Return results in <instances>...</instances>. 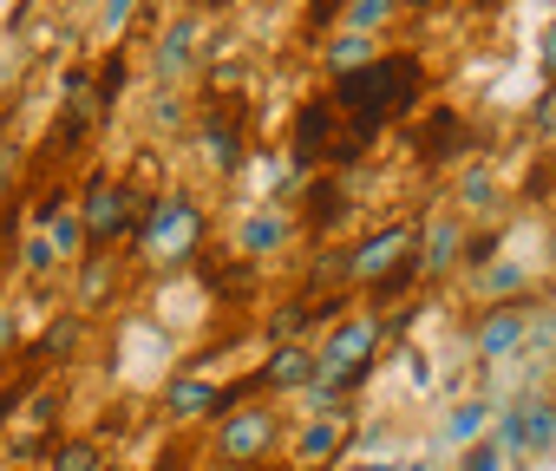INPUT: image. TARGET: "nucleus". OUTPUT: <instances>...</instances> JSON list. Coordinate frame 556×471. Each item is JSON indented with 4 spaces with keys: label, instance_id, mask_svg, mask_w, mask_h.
<instances>
[{
    "label": "nucleus",
    "instance_id": "f03ea898",
    "mask_svg": "<svg viewBox=\"0 0 556 471\" xmlns=\"http://www.w3.org/2000/svg\"><path fill=\"white\" fill-rule=\"evenodd\" d=\"M282 419H275L268 406H229L223 419H216V432H210V451H216V464H262V458H275L282 451Z\"/></svg>",
    "mask_w": 556,
    "mask_h": 471
},
{
    "label": "nucleus",
    "instance_id": "7c9ffc66",
    "mask_svg": "<svg viewBox=\"0 0 556 471\" xmlns=\"http://www.w3.org/2000/svg\"><path fill=\"white\" fill-rule=\"evenodd\" d=\"M125 73H131V60H125V53H105V60L92 66V79H99V99H105V105L125 92Z\"/></svg>",
    "mask_w": 556,
    "mask_h": 471
},
{
    "label": "nucleus",
    "instance_id": "c9c22d12",
    "mask_svg": "<svg viewBox=\"0 0 556 471\" xmlns=\"http://www.w3.org/2000/svg\"><path fill=\"white\" fill-rule=\"evenodd\" d=\"M131 8H138V0H105V14H99V27H105V34H125Z\"/></svg>",
    "mask_w": 556,
    "mask_h": 471
},
{
    "label": "nucleus",
    "instance_id": "393cba45",
    "mask_svg": "<svg viewBox=\"0 0 556 471\" xmlns=\"http://www.w3.org/2000/svg\"><path fill=\"white\" fill-rule=\"evenodd\" d=\"M484 425H491V399H458L452 412H445V445H478L484 438Z\"/></svg>",
    "mask_w": 556,
    "mask_h": 471
},
{
    "label": "nucleus",
    "instance_id": "39448f33",
    "mask_svg": "<svg viewBox=\"0 0 556 471\" xmlns=\"http://www.w3.org/2000/svg\"><path fill=\"white\" fill-rule=\"evenodd\" d=\"M341 112H334V99L321 92V99H308V105H295V118H289V177H308V170H321V164H334V144H341Z\"/></svg>",
    "mask_w": 556,
    "mask_h": 471
},
{
    "label": "nucleus",
    "instance_id": "0eeeda50",
    "mask_svg": "<svg viewBox=\"0 0 556 471\" xmlns=\"http://www.w3.org/2000/svg\"><path fill=\"white\" fill-rule=\"evenodd\" d=\"M413 250H419V222H380L374 236H361V243L348 250V282H354V289H361V282L374 289V282H380L393 263H406Z\"/></svg>",
    "mask_w": 556,
    "mask_h": 471
},
{
    "label": "nucleus",
    "instance_id": "4468645a",
    "mask_svg": "<svg viewBox=\"0 0 556 471\" xmlns=\"http://www.w3.org/2000/svg\"><path fill=\"white\" fill-rule=\"evenodd\" d=\"M465 216L452 209V216H432V222H419V263H426V276H445V269H458L465 263Z\"/></svg>",
    "mask_w": 556,
    "mask_h": 471
},
{
    "label": "nucleus",
    "instance_id": "2eb2a0df",
    "mask_svg": "<svg viewBox=\"0 0 556 471\" xmlns=\"http://www.w3.org/2000/svg\"><path fill=\"white\" fill-rule=\"evenodd\" d=\"M341 438H348V419H308V425L289 432V458L302 471H321V464L341 458Z\"/></svg>",
    "mask_w": 556,
    "mask_h": 471
},
{
    "label": "nucleus",
    "instance_id": "f704fd0d",
    "mask_svg": "<svg viewBox=\"0 0 556 471\" xmlns=\"http://www.w3.org/2000/svg\"><path fill=\"white\" fill-rule=\"evenodd\" d=\"M27 269H40V276H47V269H60V256H53V243H47L40 229L27 236Z\"/></svg>",
    "mask_w": 556,
    "mask_h": 471
},
{
    "label": "nucleus",
    "instance_id": "2f4dec72",
    "mask_svg": "<svg viewBox=\"0 0 556 471\" xmlns=\"http://www.w3.org/2000/svg\"><path fill=\"white\" fill-rule=\"evenodd\" d=\"M458 471H510V451H497L491 438H478V445L458 451Z\"/></svg>",
    "mask_w": 556,
    "mask_h": 471
},
{
    "label": "nucleus",
    "instance_id": "bb28decb",
    "mask_svg": "<svg viewBox=\"0 0 556 471\" xmlns=\"http://www.w3.org/2000/svg\"><path fill=\"white\" fill-rule=\"evenodd\" d=\"M79 334H86L79 315H53V321L40 328V360H73V354H79Z\"/></svg>",
    "mask_w": 556,
    "mask_h": 471
},
{
    "label": "nucleus",
    "instance_id": "473e14b6",
    "mask_svg": "<svg viewBox=\"0 0 556 471\" xmlns=\"http://www.w3.org/2000/svg\"><path fill=\"white\" fill-rule=\"evenodd\" d=\"M530 347H543V354H556V308H530Z\"/></svg>",
    "mask_w": 556,
    "mask_h": 471
},
{
    "label": "nucleus",
    "instance_id": "412c9836",
    "mask_svg": "<svg viewBox=\"0 0 556 471\" xmlns=\"http://www.w3.org/2000/svg\"><path fill=\"white\" fill-rule=\"evenodd\" d=\"M471 289H478V302L484 308H504V302H523L517 289H523V263H510V256H497L491 269H478L471 276Z\"/></svg>",
    "mask_w": 556,
    "mask_h": 471
},
{
    "label": "nucleus",
    "instance_id": "72a5a7b5",
    "mask_svg": "<svg viewBox=\"0 0 556 471\" xmlns=\"http://www.w3.org/2000/svg\"><path fill=\"white\" fill-rule=\"evenodd\" d=\"M530 131H536V138H556V86L530 105Z\"/></svg>",
    "mask_w": 556,
    "mask_h": 471
},
{
    "label": "nucleus",
    "instance_id": "a19ab883",
    "mask_svg": "<svg viewBox=\"0 0 556 471\" xmlns=\"http://www.w3.org/2000/svg\"><path fill=\"white\" fill-rule=\"evenodd\" d=\"M197 8H210V14H216V8H229V0H197Z\"/></svg>",
    "mask_w": 556,
    "mask_h": 471
},
{
    "label": "nucleus",
    "instance_id": "aec40b11",
    "mask_svg": "<svg viewBox=\"0 0 556 471\" xmlns=\"http://www.w3.org/2000/svg\"><path fill=\"white\" fill-rule=\"evenodd\" d=\"M262 341H268V347H282V341H321V328H315V302L302 295V302H289V308H275V315L262 321Z\"/></svg>",
    "mask_w": 556,
    "mask_h": 471
},
{
    "label": "nucleus",
    "instance_id": "5701e85b",
    "mask_svg": "<svg viewBox=\"0 0 556 471\" xmlns=\"http://www.w3.org/2000/svg\"><path fill=\"white\" fill-rule=\"evenodd\" d=\"M40 471H105V445L86 438V432H79V438H53Z\"/></svg>",
    "mask_w": 556,
    "mask_h": 471
},
{
    "label": "nucleus",
    "instance_id": "f8f14e48",
    "mask_svg": "<svg viewBox=\"0 0 556 471\" xmlns=\"http://www.w3.org/2000/svg\"><path fill=\"white\" fill-rule=\"evenodd\" d=\"M203 53V14H177L157 40V86H177Z\"/></svg>",
    "mask_w": 556,
    "mask_h": 471
},
{
    "label": "nucleus",
    "instance_id": "20e7f679",
    "mask_svg": "<svg viewBox=\"0 0 556 471\" xmlns=\"http://www.w3.org/2000/svg\"><path fill=\"white\" fill-rule=\"evenodd\" d=\"M79 222L92 236V250H112L118 236H138V196H131V183L92 170L86 190H79Z\"/></svg>",
    "mask_w": 556,
    "mask_h": 471
},
{
    "label": "nucleus",
    "instance_id": "f3484780",
    "mask_svg": "<svg viewBox=\"0 0 556 471\" xmlns=\"http://www.w3.org/2000/svg\"><path fill=\"white\" fill-rule=\"evenodd\" d=\"M197 151H203V164H210V170H223V177H229V170H242V151H249V144H242L236 118H223V112H216V118H203V125H197Z\"/></svg>",
    "mask_w": 556,
    "mask_h": 471
},
{
    "label": "nucleus",
    "instance_id": "a878e982",
    "mask_svg": "<svg viewBox=\"0 0 556 471\" xmlns=\"http://www.w3.org/2000/svg\"><path fill=\"white\" fill-rule=\"evenodd\" d=\"M348 21V0H302V40L308 47H328Z\"/></svg>",
    "mask_w": 556,
    "mask_h": 471
},
{
    "label": "nucleus",
    "instance_id": "c756f323",
    "mask_svg": "<svg viewBox=\"0 0 556 471\" xmlns=\"http://www.w3.org/2000/svg\"><path fill=\"white\" fill-rule=\"evenodd\" d=\"M400 8H406V0H348V21H341V27H354V34H380Z\"/></svg>",
    "mask_w": 556,
    "mask_h": 471
},
{
    "label": "nucleus",
    "instance_id": "a18cd8bd",
    "mask_svg": "<svg viewBox=\"0 0 556 471\" xmlns=\"http://www.w3.org/2000/svg\"><path fill=\"white\" fill-rule=\"evenodd\" d=\"M53 8H66V0H53Z\"/></svg>",
    "mask_w": 556,
    "mask_h": 471
},
{
    "label": "nucleus",
    "instance_id": "6ab92c4d",
    "mask_svg": "<svg viewBox=\"0 0 556 471\" xmlns=\"http://www.w3.org/2000/svg\"><path fill=\"white\" fill-rule=\"evenodd\" d=\"M321 60H328V79H348V73H361V66H374V60H380V40H374V34L341 27V34L321 47Z\"/></svg>",
    "mask_w": 556,
    "mask_h": 471
},
{
    "label": "nucleus",
    "instance_id": "f257e3e1",
    "mask_svg": "<svg viewBox=\"0 0 556 471\" xmlns=\"http://www.w3.org/2000/svg\"><path fill=\"white\" fill-rule=\"evenodd\" d=\"M426 86H432V66L419 53H380L374 66H361L348 79H328V99H334L341 118H380V125H393V118H406L426 99Z\"/></svg>",
    "mask_w": 556,
    "mask_h": 471
},
{
    "label": "nucleus",
    "instance_id": "423d86ee",
    "mask_svg": "<svg viewBox=\"0 0 556 471\" xmlns=\"http://www.w3.org/2000/svg\"><path fill=\"white\" fill-rule=\"evenodd\" d=\"M380 341H387V315H348L341 328H328V334L315 341V347H321V380H348V373L374 367Z\"/></svg>",
    "mask_w": 556,
    "mask_h": 471
},
{
    "label": "nucleus",
    "instance_id": "ea45409f",
    "mask_svg": "<svg viewBox=\"0 0 556 471\" xmlns=\"http://www.w3.org/2000/svg\"><path fill=\"white\" fill-rule=\"evenodd\" d=\"M8 354H14V315L0 308V360H8Z\"/></svg>",
    "mask_w": 556,
    "mask_h": 471
},
{
    "label": "nucleus",
    "instance_id": "79ce46f5",
    "mask_svg": "<svg viewBox=\"0 0 556 471\" xmlns=\"http://www.w3.org/2000/svg\"><path fill=\"white\" fill-rule=\"evenodd\" d=\"M361 471H393V464H361Z\"/></svg>",
    "mask_w": 556,
    "mask_h": 471
},
{
    "label": "nucleus",
    "instance_id": "4c0bfd02",
    "mask_svg": "<svg viewBox=\"0 0 556 471\" xmlns=\"http://www.w3.org/2000/svg\"><path fill=\"white\" fill-rule=\"evenodd\" d=\"M536 60H543V73H549V86H556V21L543 27V47H536Z\"/></svg>",
    "mask_w": 556,
    "mask_h": 471
},
{
    "label": "nucleus",
    "instance_id": "ddd939ff",
    "mask_svg": "<svg viewBox=\"0 0 556 471\" xmlns=\"http://www.w3.org/2000/svg\"><path fill=\"white\" fill-rule=\"evenodd\" d=\"M295 236V216L289 209H275V203H262V209H249L242 222H236V250L249 256V263H262V256H275Z\"/></svg>",
    "mask_w": 556,
    "mask_h": 471
},
{
    "label": "nucleus",
    "instance_id": "b1692460",
    "mask_svg": "<svg viewBox=\"0 0 556 471\" xmlns=\"http://www.w3.org/2000/svg\"><path fill=\"white\" fill-rule=\"evenodd\" d=\"M452 196H458V216H497V203H504V190H497V177H491L484 164H478V170H465Z\"/></svg>",
    "mask_w": 556,
    "mask_h": 471
},
{
    "label": "nucleus",
    "instance_id": "dca6fc26",
    "mask_svg": "<svg viewBox=\"0 0 556 471\" xmlns=\"http://www.w3.org/2000/svg\"><path fill=\"white\" fill-rule=\"evenodd\" d=\"M510 419H517V451H549L556 445V399L549 393H523L517 406H510Z\"/></svg>",
    "mask_w": 556,
    "mask_h": 471
},
{
    "label": "nucleus",
    "instance_id": "1a4fd4ad",
    "mask_svg": "<svg viewBox=\"0 0 556 471\" xmlns=\"http://www.w3.org/2000/svg\"><path fill=\"white\" fill-rule=\"evenodd\" d=\"M268 393H308L321 380V347L315 341H282L262 354V373H255Z\"/></svg>",
    "mask_w": 556,
    "mask_h": 471
},
{
    "label": "nucleus",
    "instance_id": "6e6552de",
    "mask_svg": "<svg viewBox=\"0 0 556 471\" xmlns=\"http://www.w3.org/2000/svg\"><path fill=\"white\" fill-rule=\"evenodd\" d=\"M523 341H530V302H504V308H484L471 321V354L478 360H510Z\"/></svg>",
    "mask_w": 556,
    "mask_h": 471
},
{
    "label": "nucleus",
    "instance_id": "9d476101",
    "mask_svg": "<svg viewBox=\"0 0 556 471\" xmlns=\"http://www.w3.org/2000/svg\"><path fill=\"white\" fill-rule=\"evenodd\" d=\"M465 144H471V125H465V112H452V105H432V112H426V125L413 131L419 164H452Z\"/></svg>",
    "mask_w": 556,
    "mask_h": 471
},
{
    "label": "nucleus",
    "instance_id": "4be33fe9",
    "mask_svg": "<svg viewBox=\"0 0 556 471\" xmlns=\"http://www.w3.org/2000/svg\"><path fill=\"white\" fill-rule=\"evenodd\" d=\"M112 289H118V276H112L105 250H92L86 263H73V295H79V308H99V302H112Z\"/></svg>",
    "mask_w": 556,
    "mask_h": 471
},
{
    "label": "nucleus",
    "instance_id": "cd10ccee",
    "mask_svg": "<svg viewBox=\"0 0 556 471\" xmlns=\"http://www.w3.org/2000/svg\"><path fill=\"white\" fill-rule=\"evenodd\" d=\"M419 276H426V263H419V250H413L406 263H393V269H387V276H380V282L367 289V302H374V308H387V302H400V295H406V289H413Z\"/></svg>",
    "mask_w": 556,
    "mask_h": 471
},
{
    "label": "nucleus",
    "instance_id": "c85d7f7f",
    "mask_svg": "<svg viewBox=\"0 0 556 471\" xmlns=\"http://www.w3.org/2000/svg\"><path fill=\"white\" fill-rule=\"evenodd\" d=\"M380 131H387L380 118H348V125H341V144H334V164H354V157H367V151L380 144Z\"/></svg>",
    "mask_w": 556,
    "mask_h": 471
},
{
    "label": "nucleus",
    "instance_id": "9b49d317",
    "mask_svg": "<svg viewBox=\"0 0 556 471\" xmlns=\"http://www.w3.org/2000/svg\"><path fill=\"white\" fill-rule=\"evenodd\" d=\"M157 406H164V419H177V425H190V419H210V412H223L229 399L197 373V367H184L177 380H164V393H157Z\"/></svg>",
    "mask_w": 556,
    "mask_h": 471
},
{
    "label": "nucleus",
    "instance_id": "c03bdc74",
    "mask_svg": "<svg viewBox=\"0 0 556 471\" xmlns=\"http://www.w3.org/2000/svg\"><path fill=\"white\" fill-rule=\"evenodd\" d=\"M105 471H125V464H105Z\"/></svg>",
    "mask_w": 556,
    "mask_h": 471
},
{
    "label": "nucleus",
    "instance_id": "49530a36",
    "mask_svg": "<svg viewBox=\"0 0 556 471\" xmlns=\"http://www.w3.org/2000/svg\"><path fill=\"white\" fill-rule=\"evenodd\" d=\"M21 471H34V464H21Z\"/></svg>",
    "mask_w": 556,
    "mask_h": 471
},
{
    "label": "nucleus",
    "instance_id": "58836bf2",
    "mask_svg": "<svg viewBox=\"0 0 556 471\" xmlns=\"http://www.w3.org/2000/svg\"><path fill=\"white\" fill-rule=\"evenodd\" d=\"M21 393H27V386H0V425H8V419L21 412Z\"/></svg>",
    "mask_w": 556,
    "mask_h": 471
},
{
    "label": "nucleus",
    "instance_id": "a211bd4d",
    "mask_svg": "<svg viewBox=\"0 0 556 471\" xmlns=\"http://www.w3.org/2000/svg\"><path fill=\"white\" fill-rule=\"evenodd\" d=\"M302 222H308L315 236H334V229L348 222V183H341V177L308 183V196H302Z\"/></svg>",
    "mask_w": 556,
    "mask_h": 471
},
{
    "label": "nucleus",
    "instance_id": "37998d69",
    "mask_svg": "<svg viewBox=\"0 0 556 471\" xmlns=\"http://www.w3.org/2000/svg\"><path fill=\"white\" fill-rule=\"evenodd\" d=\"M406 8H432V0H406Z\"/></svg>",
    "mask_w": 556,
    "mask_h": 471
},
{
    "label": "nucleus",
    "instance_id": "7ed1b4c3",
    "mask_svg": "<svg viewBox=\"0 0 556 471\" xmlns=\"http://www.w3.org/2000/svg\"><path fill=\"white\" fill-rule=\"evenodd\" d=\"M197 243H203V209L190 196H157L138 216V250L151 263H184V256H197Z\"/></svg>",
    "mask_w": 556,
    "mask_h": 471
},
{
    "label": "nucleus",
    "instance_id": "e433bc0d",
    "mask_svg": "<svg viewBox=\"0 0 556 471\" xmlns=\"http://www.w3.org/2000/svg\"><path fill=\"white\" fill-rule=\"evenodd\" d=\"M151 125H184V99H177V92H164V99L151 105Z\"/></svg>",
    "mask_w": 556,
    "mask_h": 471
}]
</instances>
